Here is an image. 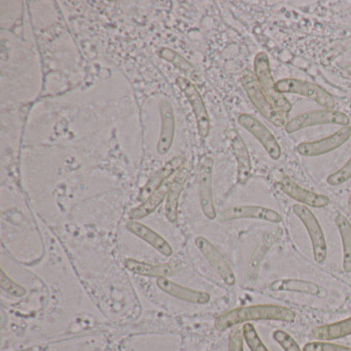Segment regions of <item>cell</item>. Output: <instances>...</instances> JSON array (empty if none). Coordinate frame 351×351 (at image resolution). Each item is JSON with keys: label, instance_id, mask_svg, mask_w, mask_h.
Returning a JSON list of instances; mask_svg holds the SVG:
<instances>
[{"label": "cell", "instance_id": "5bb4252c", "mask_svg": "<svg viewBox=\"0 0 351 351\" xmlns=\"http://www.w3.org/2000/svg\"><path fill=\"white\" fill-rule=\"evenodd\" d=\"M281 236H282V230L280 228H276V229L265 234L256 247L254 248L250 262H248L247 269H246V277L250 283H254L258 280L261 266H262L267 254L270 252L273 245L278 242Z\"/></svg>", "mask_w": 351, "mask_h": 351}, {"label": "cell", "instance_id": "d6986e66", "mask_svg": "<svg viewBox=\"0 0 351 351\" xmlns=\"http://www.w3.org/2000/svg\"><path fill=\"white\" fill-rule=\"evenodd\" d=\"M269 289L274 291H289V293H305L317 298H326L328 291L322 285L312 281L302 279L285 278L272 281Z\"/></svg>", "mask_w": 351, "mask_h": 351}, {"label": "cell", "instance_id": "ffe728a7", "mask_svg": "<svg viewBox=\"0 0 351 351\" xmlns=\"http://www.w3.org/2000/svg\"><path fill=\"white\" fill-rule=\"evenodd\" d=\"M184 163V158L178 156V157L169 160L165 165L162 166L157 172H155V173L152 176V178L147 180V184L143 186V190L141 191L139 200L143 202L145 199L149 198L155 191H157L158 189L161 188V186L165 184L166 180H167L170 176H173L178 170L182 169Z\"/></svg>", "mask_w": 351, "mask_h": 351}, {"label": "cell", "instance_id": "8fae6325", "mask_svg": "<svg viewBox=\"0 0 351 351\" xmlns=\"http://www.w3.org/2000/svg\"><path fill=\"white\" fill-rule=\"evenodd\" d=\"M221 221H236V219H254L261 221L279 223L282 221V217L277 211L268 207L258 205H237L229 207L221 211L219 217Z\"/></svg>", "mask_w": 351, "mask_h": 351}, {"label": "cell", "instance_id": "8992f818", "mask_svg": "<svg viewBox=\"0 0 351 351\" xmlns=\"http://www.w3.org/2000/svg\"><path fill=\"white\" fill-rule=\"evenodd\" d=\"M276 86L280 93L298 94V95L304 96L317 102L326 110H332L336 104L334 98L328 92L309 82L295 79H283L277 82Z\"/></svg>", "mask_w": 351, "mask_h": 351}, {"label": "cell", "instance_id": "2e32d148", "mask_svg": "<svg viewBox=\"0 0 351 351\" xmlns=\"http://www.w3.org/2000/svg\"><path fill=\"white\" fill-rule=\"evenodd\" d=\"M157 285L163 293L188 303L199 304L204 305L210 301L211 297L206 291H198V289H190L180 283L174 282L169 278L157 279Z\"/></svg>", "mask_w": 351, "mask_h": 351}, {"label": "cell", "instance_id": "603a6c76", "mask_svg": "<svg viewBox=\"0 0 351 351\" xmlns=\"http://www.w3.org/2000/svg\"><path fill=\"white\" fill-rule=\"evenodd\" d=\"M170 186H171V182L170 184L169 182H165L161 188L155 191L149 198L145 199L139 206L132 209L130 213H129L131 221H138V219L152 215L161 205V203L165 200V198H167Z\"/></svg>", "mask_w": 351, "mask_h": 351}, {"label": "cell", "instance_id": "7a4b0ae2", "mask_svg": "<svg viewBox=\"0 0 351 351\" xmlns=\"http://www.w3.org/2000/svg\"><path fill=\"white\" fill-rule=\"evenodd\" d=\"M254 75L269 101L279 112L289 114L291 110V102L277 89L276 83L271 73L270 61L264 52L258 53L254 61Z\"/></svg>", "mask_w": 351, "mask_h": 351}, {"label": "cell", "instance_id": "3957f363", "mask_svg": "<svg viewBox=\"0 0 351 351\" xmlns=\"http://www.w3.org/2000/svg\"><path fill=\"white\" fill-rule=\"evenodd\" d=\"M241 84L250 101L269 122L277 127L287 126L289 122L287 114L279 112L269 101L268 98L261 89L254 73H250V71H244L241 77Z\"/></svg>", "mask_w": 351, "mask_h": 351}, {"label": "cell", "instance_id": "277c9868", "mask_svg": "<svg viewBox=\"0 0 351 351\" xmlns=\"http://www.w3.org/2000/svg\"><path fill=\"white\" fill-rule=\"evenodd\" d=\"M293 211L298 219L302 221L311 241L313 258L317 264H322L328 256V245H326V236L320 227L319 221L316 219L314 213L305 205L295 204Z\"/></svg>", "mask_w": 351, "mask_h": 351}, {"label": "cell", "instance_id": "7c38bea8", "mask_svg": "<svg viewBox=\"0 0 351 351\" xmlns=\"http://www.w3.org/2000/svg\"><path fill=\"white\" fill-rule=\"evenodd\" d=\"M238 122L260 141L261 145L273 160H278L280 158L281 147L278 141L263 123L247 114H240Z\"/></svg>", "mask_w": 351, "mask_h": 351}, {"label": "cell", "instance_id": "4316f807", "mask_svg": "<svg viewBox=\"0 0 351 351\" xmlns=\"http://www.w3.org/2000/svg\"><path fill=\"white\" fill-rule=\"evenodd\" d=\"M242 332H243L244 341H245L250 351H270L267 348L266 345L263 343L262 339L258 336L254 324L246 322L242 326Z\"/></svg>", "mask_w": 351, "mask_h": 351}, {"label": "cell", "instance_id": "30bf717a", "mask_svg": "<svg viewBox=\"0 0 351 351\" xmlns=\"http://www.w3.org/2000/svg\"><path fill=\"white\" fill-rule=\"evenodd\" d=\"M351 136V127L346 126L335 132L334 134L320 139V141H307L300 143L297 152L304 157H316L324 155L339 149L341 145L348 141Z\"/></svg>", "mask_w": 351, "mask_h": 351}, {"label": "cell", "instance_id": "cb8c5ba5", "mask_svg": "<svg viewBox=\"0 0 351 351\" xmlns=\"http://www.w3.org/2000/svg\"><path fill=\"white\" fill-rule=\"evenodd\" d=\"M314 338L320 341L336 340L351 335V317L332 324L316 326L312 330Z\"/></svg>", "mask_w": 351, "mask_h": 351}, {"label": "cell", "instance_id": "ac0fdd59", "mask_svg": "<svg viewBox=\"0 0 351 351\" xmlns=\"http://www.w3.org/2000/svg\"><path fill=\"white\" fill-rule=\"evenodd\" d=\"M227 136L237 162V182L244 186L252 176V165L250 153L243 139L235 130L228 131Z\"/></svg>", "mask_w": 351, "mask_h": 351}, {"label": "cell", "instance_id": "4dcf8cb0", "mask_svg": "<svg viewBox=\"0 0 351 351\" xmlns=\"http://www.w3.org/2000/svg\"><path fill=\"white\" fill-rule=\"evenodd\" d=\"M303 351H351V348L326 342V341H314V342L306 343L304 345Z\"/></svg>", "mask_w": 351, "mask_h": 351}, {"label": "cell", "instance_id": "7402d4cb", "mask_svg": "<svg viewBox=\"0 0 351 351\" xmlns=\"http://www.w3.org/2000/svg\"><path fill=\"white\" fill-rule=\"evenodd\" d=\"M189 168L184 167L178 171L170 186L167 198H166L165 215L168 221L176 223L178 219V205H180V195L186 186V180L190 176Z\"/></svg>", "mask_w": 351, "mask_h": 351}, {"label": "cell", "instance_id": "9a60e30c", "mask_svg": "<svg viewBox=\"0 0 351 351\" xmlns=\"http://www.w3.org/2000/svg\"><path fill=\"white\" fill-rule=\"evenodd\" d=\"M125 266L133 274L157 279L170 278V277L176 276L182 269L180 262L151 264V263L139 262L133 258H127L125 261Z\"/></svg>", "mask_w": 351, "mask_h": 351}, {"label": "cell", "instance_id": "6da1fadb", "mask_svg": "<svg viewBox=\"0 0 351 351\" xmlns=\"http://www.w3.org/2000/svg\"><path fill=\"white\" fill-rule=\"evenodd\" d=\"M295 318V311L285 306L261 304V305L244 306L230 310L215 319L217 330H226L238 324L258 320H277V322H293Z\"/></svg>", "mask_w": 351, "mask_h": 351}, {"label": "cell", "instance_id": "5b68a950", "mask_svg": "<svg viewBox=\"0 0 351 351\" xmlns=\"http://www.w3.org/2000/svg\"><path fill=\"white\" fill-rule=\"evenodd\" d=\"M350 119L344 112L334 110H314L304 112L295 117L287 122L285 131L287 133H295L316 125L335 124L340 126H348Z\"/></svg>", "mask_w": 351, "mask_h": 351}, {"label": "cell", "instance_id": "83f0119b", "mask_svg": "<svg viewBox=\"0 0 351 351\" xmlns=\"http://www.w3.org/2000/svg\"><path fill=\"white\" fill-rule=\"evenodd\" d=\"M0 287L5 293L16 298L24 297L27 293V289L13 280L3 269H1V275H0Z\"/></svg>", "mask_w": 351, "mask_h": 351}, {"label": "cell", "instance_id": "f546056e", "mask_svg": "<svg viewBox=\"0 0 351 351\" xmlns=\"http://www.w3.org/2000/svg\"><path fill=\"white\" fill-rule=\"evenodd\" d=\"M351 178V157L349 158L348 161L345 163V165L343 167H341L338 171L334 172V173L328 176V178H326V182H328L330 186H341V184H345L347 180H350Z\"/></svg>", "mask_w": 351, "mask_h": 351}, {"label": "cell", "instance_id": "4fadbf2b", "mask_svg": "<svg viewBox=\"0 0 351 351\" xmlns=\"http://www.w3.org/2000/svg\"><path fill=\"white\" fill-rule=\"evenodd\" d=\"M278 186L289 198L298 201L305 206L324 208V207L328 206L330 202V198L326 195L318 194V193L307 190L287 176H283L278 180Z\"/></svg>", "mask_w": 351, "mask_h": 351}, {"label": "cell", "instance_id": "1f68e13d", "mask_svg": "<svg viewBox=\"0 0 351 351\" xmlns=\"http://www.w3.org/2000/svg\"><path fill=\"white\" fill-rule=\"evenodd\" d=\"M244 337L242 328L235 326L232 330L229 338V351H244Z\"/></svg>", "mask_w": 351, "mask_h": 351}, {"label": "cell", "instance_id": "d6a6232c", "mask_svg": "<svg viewBox=\"0 0 351 351\" xmlns=\"http://www.w3.org/2000/svg\"><path fill=\"white\" fill-rule=\"evenodd\" d=\"M344 71L347 75H351V64L347 65L346 67H344Z\"/></svg>", "mask_w": 351, "mask_h": 351}, {"label": "cell", "instance_id": "9c48e42d", "mask_svg": "<svg viewBox=\"0 0 351 351\" xmlns=\"http://www.w3.org/2000/svg\"><path fill=\"white\" fill-rule=\"evenodd\" d=\"M195 245L226 285H230V287L235 285L236 275L233 269L230 266L221 252L213 245V242L209 241L203 236H199L195 239Z\"/></svg>", "mask_w": 351, "mask_h": 351}, {"label": "cell", "instance_id": "484cf974", "mask_svg": "<svg viewBox=\"0 0 351 351\" xmlns=\"http://www.w3.org/2000/svg\"><path fill=\"white\" fill-rule=\"evenodd\" d=\"M159 55L162 59L172 63L174 66L178 67L180 71L186 73L189 77L194 75L195 71H196L195 67L186 58H184L182 55L176 53V51L171 50V49L163 48L162 50H160Z\"/></svg>", "mask_w": 351, "mask_h": 351}, {"label": "cell", "instance_id": "44dd1931", "mask_svg": "<svg viewBox=\"0 0 351 351\" xmlns=\"http://www.w3.org/2000/svg\"><path fill=\"white\" fill-rule=\"evenodd\" d=\"M127 229L133 235L137 236L143 241L147 242L163 256H170L173 254V248L168 243L167 240L151 228L145 226V223H139L137 221H130L127 223Z\"/></svg>", "mask_w": 351, "mask_h": 351}, {"label": "cell", "instance_id": "ba28073f", "mask_svg": "<svg viewBox=\"0 0 351 351\" xmlns=\"http://www.w3.org/2000/svg\"><path fill=\"white\" fill-rule=\"evenodd\" d=\"M215 160L211 157L204 158L199 170L198 186L201 208L207 219H217L215 199H213V178Z\"/></svg>", "mask_w": 351, "mask_h": 351}, {"label": "cell", "instance_id": "52a82bcc", "mask_svg": "<svg viewBox=\"0 0 351 351\" xmlns=\"http://www.w3.org/2000/svg\"><path fill=\"white\" fill-rule=\"evenodd\" d=\"M176 85L184 92L186 99L192 106L193 112L196 119L197 127H198L199 135L202 138H206L210 132V119H209L206 106H205L200 93L195 85H193L192 82L186 77H178L176 79Z\"/></svg>", "mask_w": 351, "mask_h": 351}, {"label": "cell", "instance_id": "e0dca14e", "mask_svg": "<svg viewBox=\"0 0 351 351\" xmlns=\"http://www.w3.org/2000/svg\"><path fill=\"white\" fill-rule=\"evenodd\" d=\"M160 117H161V132L157 145L159 155L164 156L171 149L176 134V114L171 104L163 100L160 104Z\"/></svg>", "mask_w": 351, "mask_h": 351}, {"label": "cell", "instance_id": "836d02e7", "mask_svg": "<svg viewBox=\"0 0 351 351\" xmlns=\"http://www.w3.org/2000/svg\"><path fill=\"white\" fill-rule=\"evenodd\" d=\"M348 209H349V213H350V215H351V191H350V194H349Z\"/></svg>", "mask_w": 351, "mask_h": 351}, {"label": "cell", "instance_id": "d4e9b609", "mask_svg": "<svg viewBox=\"0 0 351 351\" xmlns=\"http://www.w3.org/2000/svg\"><path fill=\"white\" fill-rule=\"evenodd\" d=\"M343 246V269L351 272V223L345 215H337L335 219Z\"/></svg>", "mask_w": 351, "mask_h": 351}, {"label": "cell", "instance_id": "f1b7e54d", "mask_svg": "<svg viewBox=\"0 0 351 351\" xmlns=\"http://www.w3.org/2000/svg\"><path fill=\"white\" fill-rule=\"evenodd\" d=\"M273 339H274L275 342L280 345L281 348L285 351H303V349L300 348L295 339L285 330H274L273 332Z\"/></svg>", "mask_w": 351, "mask_h": 351}]
</instances>
